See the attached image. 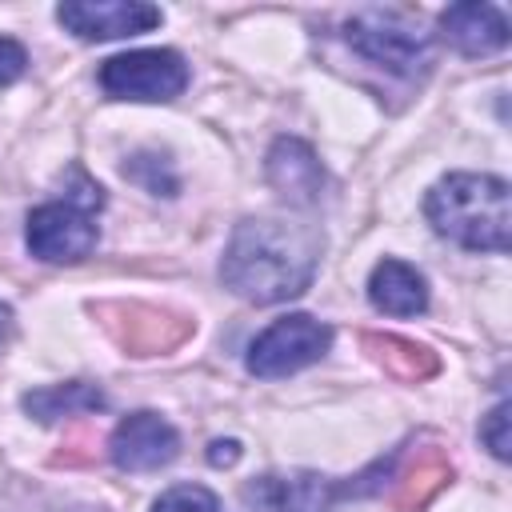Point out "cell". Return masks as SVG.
Masks as SVG:
<instances>
[{
	"instance_id": "cell-18",
	"label": "cell",
	"mask_w": 512,
	"mask_h": 512,
	"mask_svg": "<svg viewBox=\"0 0 512 512\" xmlns=\"http://www.w3.org/2000/svg\"><path fill=\"white\" fill-rule=\"evenodd\" d=\"M236 456H240V444L236 440H216L212 444V452H208V460L220 468V464H236Z\"/></svg>"
},
{
	"instance_id": "cell-4",
	"label": "cell",
	"mask_w": 512,
	"mask_h": 512,
	"mask_svg": "<svg viewBox=\"0 0 512 512\" xmlns=\"http://www.w3.org/2000/svg\"><path fill=\"white\" fill-rule=\"evenodd\" d=\"M344 40L364 60H372V64L396 72V76H416L432 56L428 32L412 28L396 12H360V16H352L344 24Z\"/></svg>"
},
{
	"instance_id": "cell-3",
	"label": "cell",
	"mask_w": 512,
	"mask_h": 512,
	"mask_svg": "<svg viewBox=\"0 0 512 512\" xmlns=\"http://www.w3.org/2000/svg\"><path fill=\"white\" fill-rule=\"evenodd\" d=\"M104 208L100 184H92L80 168H72L64 196L40 204L28 216V248L48 264H76L96 248V212Z\"/></svg>"
},
{
	"instance_id": "cell-13",
	"label": "cell",
	"mask_w": 512,
	"mask_h": 512,
	"mask_svg": "<svg viewBox=\"0 0 512 512\" xmlns=\"http://www.w3.org/2000/svg\"><path fill=\"white\" fill-rule=\"evenodd\" d=\"M108 400L96 384L72 380V384H52V388H36L24 396V412H32L40 424H56L64 416H84V412H100Z\"/></svg>"
},
{
	"instance_id": "cell-15",
	"label": "cell",
	"mask_w": 512,
	"mask_h": 512,
	"mask_svg": "<svg viewBox=\"0 0 512 512\" xmlns=\"http://www.w3.org/2000/svg\"><path fill=\"white\" fill-rule=\"evenodd\" d=\"M152 512H224V508H220V500L208 488H200V484H176V488H168L152 504Z\"/></svg>"
},
{
	"instance_id": "cell-12",
	"label": "cell",
	"mask_w": 512,
	"mask_h": 512,
	"mask_svg": "<svg viewBox=\"0 0 512 512\" xmlns=\"http://www.w3.org/2000/svg\"><path fill=\"white\" fill-rule=\"evenodd\" d=\"M368 300L388 316H416L428 308V284L412 264L380 260L368 276Z\"/></svg>"
},
{
	"instance_id": "cell-7",
	"label": "cell",
	"mask_w": 512,
	"mask_h": 512,
	"mask_svg": "<svg viewBox=\"0 0 512 512\" xmlns=\"http://www.w3.org/2000/svg\"><path fill=\"white\" fill-rule=\"evenodd\" d=\"M56 20L80 40H124L152 32L160 24V8L144 0H68L56 8Z\"/></svg>"
},
{
	"instance_id": "cell-19",
	"label": "cell",
	"mask_w": 512,
	"mask_h": 512,
	"mask_svg": "<svg viewBox=\"0 0 512 512\" xmlns=\"http://www.w3.org/2000/svg\"><path fill=\"white\" fill-rule=\"evenodd\" d=\"M8 328H12V312H8L4 304H0V340L8 336Z\"/></svg>"
},
{
	"instance_id": "cell-10",
	"label": "cell",
	"mask_w": 512,
	"mask_h": 512,
	"mask_svg": "<svg viewBox=\"0 0 512 512\" xmlns=\"http://www.w3.org/2000/svg\"><path fill=\"white\" fill-rule=\"evenodd\" d=\"M440 32L444 40L464 52V56H488V52H500L508 44V20L496 4H452L440 12Z\"/></svg>"
},
{
	"instance_id": "cell-5",
	"label": "cell",
	"mask_w": 512,
	"mask_h": 512,
	"mask_svg": "<svg viewBox=\"0 0 512 512\" xmlns=\"http://www.w3.org/2000/svg\"><path fill=\"white\" fill-rule=\"evenodd\" d=\"M332 348V328L320 324L316 316H304V312H292V316H280L272 320L248 348V372L252 376H288V372H300L308 364H316L324 352Z\"/></svg>"
},
{
	"instance_id": "cell-1",
	"label": "cell",
	"mask_w": 512,
	"mask_h": 512,
	"mask_svg": "<svg viewBox=\"0 0 512 512\" xmlns=\"http://www.w3.org/2000/svg\"><path fill=\"white\" fill-rule=\"evenodd\" d=\"M320 248L324 236L312 224H292L280 216L240 220L224 248L220 276L236 296L252 304H280L312 284Z\"/></svg>"
},
{
	"instance_id": "cell-2",
	"label": "cell",
	"mask_w": 512,
	"mask_h": 512,
	"mask_svg": "<svg viewBox=\"0 0 512 512\" xmlns=\"http://www.w3.org/2000/svg\"><path fill=\"white\" fill-rule=\"evenodd\" d=\"M424 212L440 236H448L460 248L472 252H508L512 244V208H508V184L500 176L484 172H452L444 176L428 200Z\"/></svg>"
},
{
	"instance_id": "cell-9",
	"label": "cell",
	"mask_w": 512,
	"mask_h": 512,
	"mask_svg": "<svg viewBox=\"0 0 512 512\" xmlns=\"http://www.w3.org/2000/svg\"><path fill=\"white\" fill-rule=\"evenodd\" d=\"M348 492L352 484H332L324 476H260L244 488V504L252 512H328V504Z\"/></svg>"
},
{
	"instance_id": "cell-6",
	"label": "cell",
	"mask_w": 512,
	"mask_h": 512,
	"mask_svg": "<svg viewBox=\"0 0 512 512\" xmlns=\"http://www.w3.org/2000/svg\"><path fill=\"white\" fill-rule=\"evenodd\" d=\"M188 84V64L172 48H140L100 64V88L116 100H172Z\"/></svg>"
},
{
	"instance_id": "cell-17",
	"label": "cell",
	"mask_w": 512,
	"mask_h": 512,
	"mask_svg": "<svg viewBox=\"0 0 512 512\" xmlns=\"http://www.w3.org/2000/svg\"><path fill=\"white\" fill-rule=\"evenodd\" d=\"M24 68H28V52H24L16 40L0 36V84L20 80V76H24Z\"/></svg>"
},
{
	"instance_id": "cell-16",
	"label": "cell",
	"mask_w": 512,
	"mask_h": 512,
	"mask_svg": "<svg viewBox=\"0 0 512 512\" xmlns=\"http://www.w3.org/2000/svg\"><path fill=\"white\" fill-rule=\"evenodd\" d=\"M480 440L492 448L496 460H508V404H496L484 424H480Z\"/></svg>"
},
{
	"instance_id": "cell-8",
	"label": "cell",
	"mask_w": 512,
	"mask_h": 512,
	"mask_svg": "<svg viewBox=\"0 0 512 512\" xmlns=\"http://www.w3.org/2000/svg\"><path fill=\"white\" fill-rule=\"evenodd\" d=\"M180 452V436L176 428L156 416V412H132L112 428L108 440V456L120 472H152L172 464Z\"/></svg>"
},
{
	"instance_id": "cell-11",
	"label": "cell",
	"mask_w": 512,
	"mask_h": 512,
	"mask_svg": "<svg viewBox=\"0 0 512 512\" xmlns=\"http://www.w3.org/2000/svg\"><path fill=\"white\" fill-rule=\"evenodd\" d=\"M268 180L292 200V204H312L320 196V184H324V168L320 160L312 156V148L304 140H276L272 152H268Z\"/></svg>"
},
{
	"instance_id": "cell-14",
	"label": "cell",
	"mask_w": 512,
	"mask_h": 512,
	"mask_svg": "<svg viewBox=\"0 0 512 512\" xmlns=\"http://www.w3.org/2000/svg\"><path fill=\"white\" fill-rule=\"evenodd\" d=\"M164 156H156V152H140V156H132L128 164H124V172L136 180V184H144L152 196H172L176 192V176L168 172V164H160Z\"/></svg>"
}]
</instances>
